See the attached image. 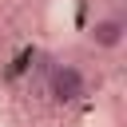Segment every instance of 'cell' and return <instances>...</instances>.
I'll return each instance as SVG.
<instances>
[{"label": "cell", "mask_w": 127, "mask_h": 127, "mask_svg": "<svg viewBox=\"0 0 127 127\" xmlns=\"http://www.w3.org/2000/svg\"><path fill=\"white\" fill-rule=\"evenodd\" d=\"M48 95H52L56 103H79V99L87 95L83 71H79L75 64H56V67L48 71Z\"/></svg>", "instance_id": "6da1fadb"}, {"label": "cell", "mask_w": 127, "mask_h": 127, "mask_svg": "<svg viewBox=\"0 0 127 127\" xmlns=\"http://www.w3.org/2000/svg\"><path fill=\"white\" fill-rule=\"evenodd\" d=\"M123 36H127L123 16H99V20L87 28V40H91L99 52H115V48L123 44Z\"/></svg>", "instance_id": "7a4b0ae2"}]
</instances>
